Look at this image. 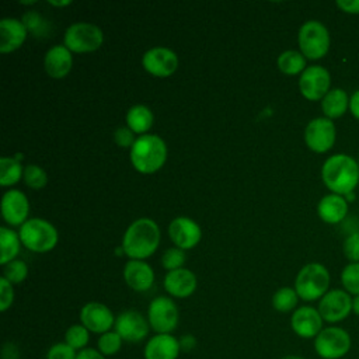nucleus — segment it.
<instances>
[{
    "mask_svg": "<svg viewBox=\"0 0 359 359\" xmlns=\"http://www.w3.org/2000/svg\"><path fill=\"white\" fill-rule=\"evenodd\" d=\"M24 182L32 188V189H41L46 185L48 182V177L46 172L35 164H29L24 168Z\"/></svg>",
    "mask_w": 359,
    "mask_h": 359,
    "instance_id": "35",
    "label": "nucleus"
},
{
    "mask_svg": "<svg viewBox=\"0 0 359 359\" xmlns=\"http://www.w3.org/2000/svg\"><path fill=\"white\" fill-rule=\"evenodd\" d=\"M126 123L133 133H144L151 128L153 114L146 105H133L126 114Z\"/></svg>",
    "mask_w": 359,
    "mask_h": 359,
    "instance_id": "26",
    "label": "nucleus"
},
{
    "mask_svg": "<svg viewBox=\"0 0 359 359\" xmlns=\"http://www.w3.org/2000/svg\"><path fill=\"white\" fill-rule=\"evenodd\" d=\"M341 282L345 292L355 296L359 294V262H351L342 269Z\"/></svg>",
    "mask_w": 359,
    "mask_h": 359,
    "instance_id": "33",
    "label": "nucleus"
},
{
    "mask_svg": "<svg viewBox=\"0 0 359 359\" xmlns=\"http://www.w3.org/2000/svg\"><path fill=\"white\" fill-rule=\"evenodd\" d=\"M20 240L28 250L34 252L50 251L57 243V231L49 222L34 217L27 220L18 231Z\"/></svg>",
    "mask_w": 359,
    "mask_h": 359,
    "instance_id": "5",
    "label": "nucleus"
},
{
    "mask_svg": "<svg viewBox=\"0 0 359 359\" xmlns=\"http://www.w3.org/2000/svg\"><path fill=\"white\" fill-rule=\"evenodd\" d=\"M280 359H304L303 356H299V355H293V353H290V355H285V356H282Z\"/></svg>",
    "mask_w": 359,
    "mask_h": 359,
    "instance_id": "49",
    "label": "nucleus"
},
{
    "mask_svg": "<svg viewBox=\"0 0 359 359\" xmlns=\"http://www.w3.org/2000/svg\"><path fill=\"white\" fill-rule=\"evenodd\" d=\"M278 67L285 74H297L306 70V57L297 50H285L278 57Z\"/></svg>",
    "mask_w": 359,
    "mask_h": 359,
    "instance_id": "28",
    "label": "nucleus"
},
{
    "mask_svg": "<svg viewBox=\"0 0 359 359\" xmlns=\"http://www.w3.org/2000/svg\"><path fill=\"white\" fill-rule=\"evenodd\" d=\"M304 140L310 150L316 153H325L334 146L335 126L328 118L311 119L304 130Z\"/></svg>",
    "mask_w": 359,
    "mask_h": 359,
    "instance_id": "12",
    "label": "nucleus"
},
{
    "mask_svg": "<svg viewBox=\"0 0 359 359\" xmlns=\"http://www.w3.org/2000/svg\"><path fill=\"white\" fill-rule=\"evenodd\" d=\"M28 29L22 21L17 18H3L0 21V52L8 53L18 49L25 38Z\"/></svg>",
    "mask_w": 359,
    "mask_h": 359,
    "instance_id": "22",
    "label": "nucleus"
},
{
    "mask_svg": "<svg viewBox=\"0 0 359 359\" xmlns=\"http://www.w3.org/2000/svg\"><path fill=\"white\" fill-rule=\"evenodd\" d=\"M142 65L146 72L156 77H168L178 67V56L168 48L157 46L143 55Z\"/></svg>",
    "mask_w": 359,
    "mask_h": 359,
    "instance_id": "14",
    "label": "nucleus"
},
{
    "mask_svg": "<svg viewBox=\"0 0 359 359\" xmlns=\"http://www.w3.org/2000/svg\"><path fill=\"white\" fill-rule=\"evenodd\" d=\"M318 216L325 222V223H338L341 222L346 213H348V203L346 199L342 195L337 194H330L321 198L317 206Z\"/></svg>",
    "mask_w": 359,
    "mask_h": 359,
    "instance_id": "24",
    "label": "nucleus"
},
{
    "mask_svg": "<svg viewBox=\"0 0 359 359\" xmlns=\"http://www.w3.org/2000/svg\"><path fill=\"white\" fill-rule=\"evenodd\" d=\"M349 109L352 112V115L359 119V90L355 91L352 94V97L349 98Z\"/></svg>",
    "mask_w": 359,
    "mask_h": 359,
    "instance_id": "45",
    "label": "nucleus"
},
{
    "mask_svg": "<svg viewBox=\"0 0 359 359\" xmlns=\"http://www.w3.org/2000/svg\"><path fill=\"white\" fill-rule=\"evenodd\" d=\"M81 324L94 334H104L111 331L115 325V317L112 311L100 302H90L83 306L80 311Z\"/></svg>",
    "mask_w": 359,
    "mask_h": 359,
    "instance_id": "15",
    "label": "nucleus"
},
{
    "mask_svg": "<svg viewBox=\"0 0 359 359\" xmlns=\"http://www.w3.org/2000/svg\"><path fill=\"white\" fill-rule=\"evenodd\" d=\"M20 236L8 229V227H0V247H1V255H0V264L4 266L6 264L14 261L20 251Z\"/></svg>",
    "mask_w": 359,
    "mask_h": 359,
    "instance_id": "27",
    "label": "nucleus"
},
{
    "mask_svg": "<svg viewBox=\"0 0 359 359\" xmlns=\"http://www.w3.org/2000/svg\"><path fill=\"white\" fill-rule=\"evenodd\" d=\"M327 323H339L345 320L352 311V297L348 292L341 289L328 290L318 303L317 309Z\"/></svg>",
    "mask_w": 359,
    "mask_h": 359,
    "instance_id": "10",
    "label": "nucleus"
},
{
    "mask_svg": "<svg viewBox=\"0 0 359 359\" xmlns=\"http://www.w3.org/2000/svg\"><path fill=\"white\" fill-rule=\"evenodd\" d=\"M196 345V339L192 337V335H184L181 339H180V346L181 349H192L194 346Z\"/></svg>",
    "mask_w": 359,
    "mask_h": 359,
    "instance_id": "46",
    "label": "nucleus"
},
{
    "mask_svg": "<svg viewBox=\"0 0 359 359\" xmlns=\"http://www.w3.org/2000/svg\"><path fill=\"white\" fill-rule=\"evenodd\" d=\"M352 311L359 316V294L352 299Z\"/></svg>",
    "mask_w": 359,
    "mask_h": 359,
    "instance_id": "47",
    "label": "nucleus"
},
{
    "mask_svg": "<svg viewBox=\"0 0 359 359\" xmlns=\"http://www.w3.org/2000/svg\"><path fill=\"white\" fill-rule=\"evenodd\" d=\"M72 1L69 0H65V1H49V4L55 6V7H62V6H69Z\"/></svg>",
    "mask_w": 359,
    "mask_h": 359,
    "instance_id": "48",
    "label": "nucleus"
},
{
    "mask_svg": "<svg viewBox=\"0 0 359 359\" xmlns=\"http://www.w3.org/2000/svg\"><path fill=\"white\" fill-rule=\"evenodd\" d=\"M325 187L337 195H348L359 182V164L348 154H334L321 168Z\"/></svg>",
    "mask_w": 359,
    "mask_h": 359,
    "instance_id": "2",
    "label": "nucleus"
},
{
    "mask_svg": "<svg viewBox=\"0 0 359 359\" xmlns=\"http://www.w3.org/2000/svg\"><path fill=\"white\" fill-rule=\"evenodd\" d=\"M160 229L151 219L142 217L130 223L122 238V250L132 259L150 257L158 247Z\"/></svg>",
    "mask_w": 359,
    "mask_h": 359,
    "instance_id": "1",
    "label": "nucleus"
},
{
    "mask_svg": "<svg viewBox=\"0 0 359 359\" xmlns=\"http://www.w3.org/2000/svg\"><path fill=\"white\" fill-rule=\"evenodd\" d=\"M76 359H107V356H104L95 348H84V349L77 352V358Z\"/></svg>",
    "mask_w": 359,
    "mask_h": 359,
    "instance_id": "44",
    "label": "nucleus"
},
{
    "mask_svg": "<svg viewBox=\"0 0 359 359\" xmlns=\"http://www.w3.org/2000/svg\"><path fill=\"white\" fill-rule=\"evenodd\" d=\"M73 57L72 52L65 45L50 48L43 59L45 72L53 79H63L72 70Z\"/></svg>",
    "mask_w": 359,
    "mask_h": 359,
    "instance_id": "23",
    "label": "nucleus"
},
{
    "mask_svg": "<svg viewBox=\"0 0 359 359\" xmlns=\"http://www.w3.org/2000/svg\"><path fill=\"white\" fill-rule=\"evenodd\" d=\"M184 262H185V252H184V250H181L178 247H172V248L165 250L163 257H161V264L168 271L182 268Z\"/></svg>",
    "mask_w": 359,
    "mask_h": 359,
    "instance_id": "36",
    "label": "nucleus"
},
{
    "mask_svg": "<svg viewBox=\"0 0 359 359\" xmlns=\"http://www.w3.org/2000/svg\"><path fill=\"white\" fill-rule=\"evenodd\" d=\"M14 302V290L13 283H10L6 278H0V310L6 311Z\"/></svg>",
    "mask_w": 359,
    "mask_h": 359,
    "instance_id": "39",
    "label": "nucleus"
},
{
    "mask_svg": "<svg viewBox=\"0 0 359 359\" xmlns=\"http://www.w3.org/2000/svg\"><path fill=\"white\" fill-rule=\"evenodd\" d=\"M29 205L27 196L18 191H7L1 198V213L4 220L11 226H22L27 222Z\"/></svg>",
    "mask_w": 359,
    "mask_h": 359,
    "instance_id": "18",
    "label": "nucleus"
},
{
    "mask_svg": "<svg viewBox=\"0 0 359 359\" xmlns=\"http://www.w3.org/2000/svg\"><path fill=\"white\" fill-rule=\"evenodd\" d=\"M349 107V98L346 93L341 88L330 90L325 97L321 100V109L328 119L339 118L345 114L346 108Z\"/></svg>",
    "mask_w": 359,
    "mask_h": 359,
    "instance_id": "25",
    "label": "nucleus"
},
{
    "mask_svg": "<svg viewBox=\"0 0 359 359\" xmlns=\"http://www.w3.org/2000/svg\"><path fill=\"white\" fill-rule=\"evenodd\" d=\"M88 341L90 331L83 324H73L65 332V342L77 352L87 348Z\"/></svg>",
    "mask_w": 359,
    "mask_h": 359,
    "instance_id": "31",
    "label": "nucleus"
},
{
    "mask_svg": "<svg viewBox=\"0 0 359 359\" xmlns=\"http://www.w3.org/2000/svg\"><path fill=\"white\" fill-rule=\"evenodd\" d=\"M149 321L136 310H125L115 318L114 331H116L125 342H140L149 334Z\"/></svg>",
    "mask_w": 359,
    "mask_h": 359,
    "instance_id": "13",
    "label": "nucleus"
},
{
    "mask_svg": "<svg viewBox=\"0 0 359 359\" xmlns=\"http://www.w3.org/2000/svg\"><path fill=\"white\" fill-rule=\"evenodd\" d=\"M297 293L292 287H280L272 296V306L276 311L287 313L297 306Z\"/></svg>",
    "mask_w": 359,
    "mask_h": 359,
    "instance_id": "30",
    "label": "nucleus"
},
{
    "mask_svg": "<svg viewBox=\"0 0 359 359\" xmlns=\"http://www.w3.org/2000/svg\"><path fill=\"white\" fill-rule=\"evenodd\" d=\"M22 24L25 25V28H27L28 31H31V32L35 34V35L48 32L45 20H43L36 11H29V13L24 14V17H22Z\"/></svg>",
    "mask_w": 359,
    "mask_h": 359,
    "instance_id": "37",
    "label": "nucleus"
},
{
    "mask_svg": "<svg viewBox=\"0 0 359 359\" xmlns=\"http://www.w3.org/2000/svg\"><path fill=\"white\" fill-rule=\"evenodd\" d=\"M1 359H21L18 346L13 342H6L1 348Z\"/></svg>",
    "mask_w": 359,
    "mask_h": 359,
    "instance_id": "42",
    "label": "nucleus"
},
{
    "mask_svg": "<svg viewBox=\"0 0 359 359\" xmlns=\"http://www.w3.org/2000/svg\"><path fill=\"white\" fill-rule=\"evenodd\" d=\"M35 1H21V4H34Z\"/></svg>",
    "mask_w": 359,
    "mask_h": 359,
    "instance_id": "50",
    "label": "nucleus"
},
{
    "mask_svg": "<svg viewBox=\"0 0 359 359\" xmlns=\"http://www.w3.org/2000/svg\"><path fill=\"white\" fill-rule=\"evenodd\" d=\"M331 76L321 66H309L299 79V88L304 98L310 101L323 100L330 91Z\"/></svg>",
    "mask_w": 359,
    "mask_h": 359,
    "instance_id": "11",
    "label": "nucleus"
},
{
    "mask_svg": "<svg viewBox=\"0 0 359 359\" xmlns=\"http://www.w3.org/2000/svg\"><path fill=\"white\" fill-rule=\"evenodd\" d=\"M167 158V146L157 135H142L130 147V161L142 174H153L160 170Z\"/></svg>",
    "mask_w": 359,
    "mask_h": 359,
    "instance_id": "3",
    "label": "nucleus"
},
{
    "mask_svg": "<svg viewBox=\"0 0 359 359\" xmlns=\"http://www.w3.org/2000/svg\"><path fill=\"white\" fill-rule=\"evenodd\" d=\"M126 285L136 292H146L153 286L154 272L149 264L140 259H130L123 268Z\"/></svg>",
    "mask_w": 359,
    "mask_h": 359,
    "instance_id": "20",
    "label": "nucleus"
},
{
    "mask_svg": "<svg viewBox=\"0 0 359 359\" xmlns=\"http://www.w3.org/2000/svg\"><path fill=\"white\" fill-rule=\"evenodd\" d=\"M344 254L349 261L359 262V233H353L345 238Z\"/></svg>",
    "mask_w": 359,
    "mask_h": 359,
    "instance_id": "40",
    "label": "nucleus"
},
{
    "mask_svg": "<svg viewBox=\"0 0 359 359\" xmlns=\"http://www.w3.org/2000/svg\"><path fill=\"white\" fill-rule=\"evenodd\" d=\"M24 175L22 167L17 158L13 157H1L0 158V184L1 187H8Z\"/></svg>",
    "mask_w": 359,
    "mask_h": 359,
    "instance_id": "29",
    "label": "nucleus"
},
{
    "mask_svg": "<svg viewBox=\"0 0 359 359\" xmlns=\"http://www.w3.org/2000/svg\"><path fill=\"white\" fill-rule=\"evenodd\" d=\"M352 346L351 335L341 327H327L314 338V351L321 359H341Z\"/></svg>",
    "mask_w": 359,
    "mask_h": 359,
    "instance_id": "8",
    "label": "nucleus"
},
{
    "mask_svg": "<svg viewBox=\"0 0 359 359\" xmlns=\"http://www.w3.org/2000/svg\"><path fill=\"white\" fill-rule=\"evenodd\" d=\"M164 289L174 297H188L196 289V276L185 268L168 271L164 276Z\"/></svg>",
    "mask_w": 359,
    "mask_h": 359,
    "instance_id": "21",
    "label": "nucleus"
},
{
    "mask_svg": "<svg viewBox=\"0 0 359 359\" xmlns=\"http://www.w3.org/2000/svg\"><path fill=\"white\" fill-rule=\"evenodd\" d=\"M299 48L307 59H321L330 49V34L320 21H306L297 35Z\"/></svg>",
    "mask_w": 359,
    "mask_h": 359,
    "instance_id": "6",
    "label": "nucleus"
},
{
    "mask_svg": "<svg viewBox=\"0 0 359 359\" xmlns=\"http://www.w3.org/2000/svg\"><path fill=\"white\" fill-rule=\"evenodd\" d=\"M330 286V273L321 264L311 262L304 265L294 280V290L297 296L306 302L321 299Z\"/></svg>",
    "mask_w": 359,
    "mask_h": 359,
    "instance_id": "4",
    "label": "nucleus"
},
{
    "mask_svg": "<svg viewBox=\"0 0 359 359\" xmlns=\"http://www.w3.org/2000/svg\"><path fill=\"white\" fill-rule=\"evenodd\" d=\"M28 275V266L21 259H14L4 265L3 269V278H6L10 283H21L25 280Z\"/></svg>",
    "mask_w": 359,
    "mask_h": 359,
    "instance_id": "34",
    "label": "nucleus"
},
{
    "mask_svg": "<svg viewBox=\"0 0 359 359\" xmlns=\"http://www.w3.org/2000/svg\"><path fill=\"white\" fill-rule=\"evenodd\" d=\"M337 6L348 14H359V0H338Z\"/></svg>",
    "mask_w": 359,
    "mask_h": 359,
    "instance_id": "43",
    "label": "nucleus"
},
{
    "mask_svg": "<svg viewBox=\"0 0 359 359\" xmlns=\"http://www.w3.org/2000/svg\"><path fill=\"white\" fill-rule=\"evenodd\" d=\"M180 351V339L174 335L156 334L146 342L143 356L144 359H177Z\"/></svg>",
    "mask_w": 359,
    "mask_h": 359,
    "instance_id": "19",
    "label": "nucleus"
},
{
    "mask_svg": "<svg viewBox=\"0 0 359 359\" xmlns=\"http://www.w3.org/2000/svg\"><path fill=\"white\" fill-rule=\"evenodd\" d=\"M178 320V307L170 297L158 296L150 302L147 321L156 334H171L177 328Z\"/></svg>",
    "mask_w": 359,
    "mask_h": 359,
    "instance_id": "9",
    "label": "nucleus"
},
{
    "mask_svg": "<svg viewBox=\"0 0 359 359\" xmlns=\"http://www.w3.org/2000/svg\"><path fill=\"white\" fill-rule=\"evenodd\" d=\"M104 42V34L100 27L90 22L72 24L63 38V45L70 52L87 53L97 50Z\"/></svg>",
    "mask_w": 359,
    "mask_h": 359,
    "instance_id": "7",
    "label": "nucleus"
},
{
    "mask_svg": "<svg viewBox=\"0 0 359 359\" xmlns=\"http://www.w3.org/2000/svg\"><path fill=\"white\" fill-rule=\"evenodd\" d=\"M76 358H77V351L69 346L65 341L53 344L46 352V359H76Z\"/></svg>",
    "mask_w": 359,
    "mask_h": 359,
    "instance_id": "38",
    "label": "nucleus"
},
{
    "mask_svg": "<svg viewBox=\"0 0 359 359\" xmlns=\"http://www.w3.org/2000/svg\"><path fill=\"white\" fill-rule=\"evenodd\" d=\"M123 339L116 331H108L100 335L97 341V349L104 355V356H114L116 355L121 348H122Z\"/></svg>",
    "mask_w": 359,
    "mask_h": 359,
    "instance_id": "32",
    "label": "nucleus"
},
{
    "mask_svg": "<svg viewBox=\"0 0 359 359\" xmlns=\"http://www.w3.org/2000/svg\"><path fill=\"white\" fill-rule=\"evenodd\" d=\"M323 317L320 311L310 306H302L296 309L290 318V327L293 332L304 339L316 338L323 330Z\"/></svg>",
    "mask_w": 359,
    "mask_h": 359,
    "instance_id": "16",
    "label": "nucleus"
},
{
    "mask_svg": "<svg viewBox=\"0 0 359 359\" xmlns=\"http://www.w3.org/2000/svg\"><path fill=\"white\" fill-rule=\"evenodd\" d=\"M168 236L181 250H189L195 247L202 237L201 227L189 217H177L168 226Z\"/></svg>",
    "mask_w": 359,
    "mask_h": 359,
    "instance_id": "17",
    "label": "nucleus"
},
{
    "mask_svg": "<svg viewBox=\"0 0 359 359\" xmlns=\"http://www.w3.org/2000/svg\"><path fill=\"white\" fill-rule=\"evenodd\" d=\"M114 140L119 147H132L136 139L135 133L129 128L119 126L114 133Z\"/></svg>",
    "mask_w": 359,
    "mask_h": 359,
    "instance_id": "41",
    "label": "nucleus"
}]
</instances>
